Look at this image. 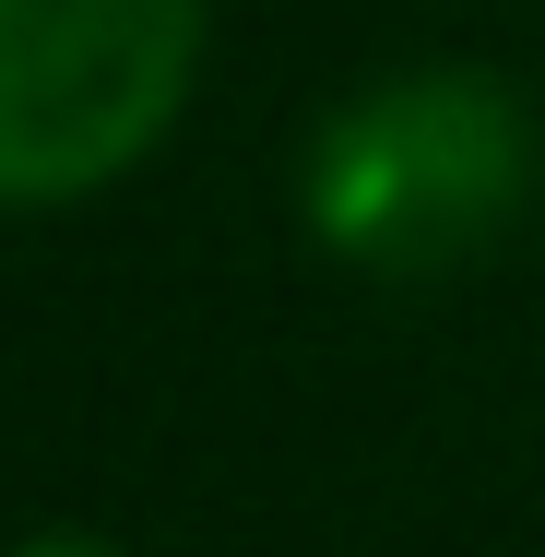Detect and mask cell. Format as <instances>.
Here are the masks:
<instances>
[{"mask_svg":"<svg viewBox=\"0 0 545 557\" xmlns=\"http://www.w3.org/2000/svg\"><path fill=\"white\" fill-rule=\"evenodd\" d=\"M534 190V119L486 72H392L321 131L309 225L356 273H450Z\"/></svg>","mask_w":545,"mask_h":557,"instance_id":"6da1fadb","label":"cell"},{"mask_svg":"<svg viewBox=\"0 0 545 557\" xmlns=\"http://www.w3.org/2000/svg\"><path fill=\"white\" fill-rule=\"evenodd\" d=\"M202 72V0H0V214L131 178Z\"/></svg>","mask_w":545,"mask_h":557,"instance_id":"7a4b0ae2","label":"cell"},{"mask_svg":"<svg viewBox=\"0 0 545 557\" xmlns=\"http://www.w3.org/2000/svg\"><path fill=\"white\" fill-rule=\"evenodd\" d=\"M12 557H119L108 534H36V546H12Z\"/></svg>","mask_w":545,"mask_h":557,"instance_id":"3957f363","label":"cell"}]
</instances>
